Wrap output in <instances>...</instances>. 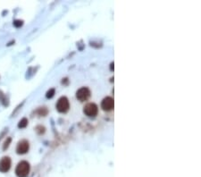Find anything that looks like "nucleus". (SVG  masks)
<instances>
[{
  "instance_id": "1",
  "label": "nucleus",
  "mask_w": 201,
  "mask_h": 177,
  "mask_svg": "<svg viewBox=\"0 0 201 177\" xmlns=\"http://www.w3.org/2000/svg\"><path fill=\"white\" fill-rule=\"evenodd\" d=\"M30 173V164L26 161L20 162L15 169V174L18 177H27Z\"/></svg>"
},
{
  "instance_id": "2",
  "label": "nucleus",
  "mask_w": 201,
  "mask_h": 177,
  "mask_svg": "<svg viewBox=\"0 0 201 177\" xmlns=\"http://www.w3.org/2000/svg\"><path fill=\"white\" fill-rule=\"evenodd\" d=\"M70 108V104H69V100L67 99L65 97H62L58 99L57 103H56V109L60 113H65L69 110Z\"/></svg>"
},
{
  "instance_id": "3",
  "label": "nucleus",
  "mask_w": 201,
  "mask_h": 177,
  "mask_svg": "<svg viewBox=\"0 0 201 177\" xmlns=\"http://www.w3.org/2000/svg\"><path fill=\"white\" fill-rule=\"evenodd\" d=\"M84 114L89 116V117H94L97 114V112H98V108H97V106L94 103H89L87 104L85 107H84V109H83Z\"/></svg>"
},
{
  "instance_id": "4",
  "label": "nucleus",
  "mask_w": 201,
  "mask_h": 177,
  "mask_svg": "<svg viewBox=\"0 0 201 177\" xmlns=\"http://www.w3.org/2000/svg\"><path fill=\"white\" fill-rule=\"evenodd\" d=\"M76 97L80 101H86L90 97V90L86 87H82L76 92Z\"/></svg>"
},
{
  "instance_id": "5",
  "label": "nucleus",
  "mask_w": 201,
  "mask_h": 177,
  "mask_svg": "<svg viewBox=\"0 0 201 177\" xmlns=\"http://www.w3.org/2000/svg\"><path fill=\"white\" fill-rule=\"evenodd\" d=\"M11 167V159L8 156H4L0 160V172L6 173Z\"/></svg>"
},
{
  "instance_id": "6",
  "label": "nucleus",
  "mask_w": 201,
  "mask_h": 177,
  "mask_svg": "<svg viewBox=\"0 0 201 177\" xmlns=\"http://www.w3.org/2000/svg\"><path fill=\"white\" fill-rule=\"evenodd\" d=\"M29 149H30L29 142L26 140H22L18 142L17 148H16V151H17L18 154H25V153H27Z\"/></svg>"
},
{
  "instance_id": "7",
  "label": "nucleus",
  "mask_w": 201,
  "mask_h": 177,
  "mask_svg": "<svg viewBox=\"0 0 201 177\" xmlns=\"http://www.w3.org/2000/svg\"><path fill=\"white\" fill-rule=\"evenodd\" d=\"M101 108L105 111H111L113 108V99L111 97H107L102 100Z\"/></svg>"
},
{
  "instance_id": "8",
  "label": "nucleus",
  "mask_w": 201,
  "mask_h": 177,
  "mask_svg": "<svg viewBox=\"0 0 201 177\" xmlns=\"http://www.w3.org/2000/svg\"><path fill=\"white\" fill-rule=\"evenodd\" d=\"M28 125V119L27 118H22V120L19 122L18 124V127L19 128H25Z\"/></svg>"
},
{
  "instance_id": "9",
  "label": "nucleus",
  "mask_w": 201,
  "mask_h": 177,
  "mask_svg": "<svg viewBox=\"0 0 201 177\" xmlns=\"http://www.w3.org/2000/svg\"><path fill=\"white\" fill-rule=\"evenodd\" d=\"M54 95H55V88H50V89L46 92V97L47 98H51L54 97Z\"/></svg>"
},
{
  "instance_id": "10",
  "label": "nucleus",
  "mask_w": 201,
  "mask_h": 177,
  "mask_svg": "<svg viewBox=\"0 0 201 177\" xmlns=\"http://www.w3.org/2000/svg\"><path fill=\"white\" fill-rule=\"evenodd\" d=\"M11 138H8L6 140H5V144H4V147H3V150H5L8 147H9V145H10V143H11Z\"/></svg>"
},
{
  "instance_id": "11",
  "label": "nucleus",
  "mask_w": 201,
  "mask_h": 177,
  "mask_svg": "<svg viewBox=\"0 0 201 177\" xmlns=\"http://www.w3.org/2000/svg\"><path fill=\"white\" fill-rule=\"evenodd\" d=\"M38 113H40V115H46V114H47V110L45 108H40L39 110H38Z\"/></svg>"
},
{
  "instance_id": "12",
  "label": "nucleus",
  "mask_w": 201,
  "mask_h": 177,
  "mask_svg": "<svg viewBox=\"0 0 201 177\" xmlns=\"http://www.w3.org/2000/svg\"><path fill=\"white\" fill-rule=\"evenodd\" d=\"M14 25L15 26V27H21L22 25V21H21V20H16V21H14Z\"/></svg>"
},
{
  "instance_id": "13",
  "label": "nucleus",
  "mask_w": 201,
  "mask_h": 177,
  "mask_svg": "<svg viewBox=\"0 0 201 177\" xmlns=\"http://www.w3.org/2000/svg\"><path fill=\"white\" fill-rule=\"evenodd\" d=\"M113 63H112L111 64V71H113Z\"/></svg>"
}]
</instances>
